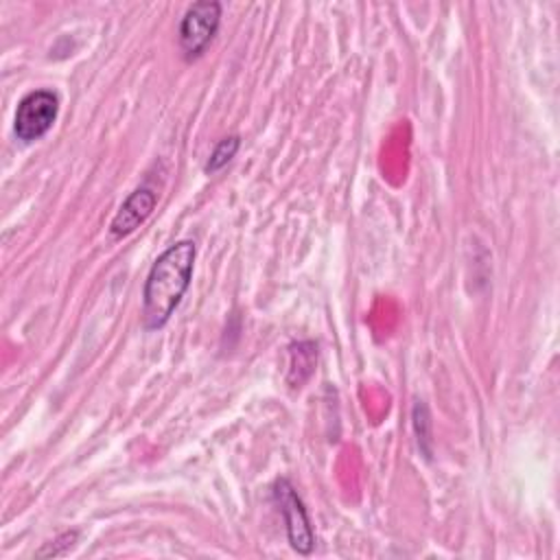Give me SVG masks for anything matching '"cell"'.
<instances>
[{"label": "cell", "mask_w": 560, "mask_h": 560, "mask_svg": "<svg viewBox=\"0 0 560 560\" xmlns=\"http://www.w3.org/2000/svg\"><path fill=\"white\" fill-rule=\"evenodd\" d=\"M155 203H158V195L151 188H147V186L136 188L122 201V206L118 208L114 219L109 221V234L114 238L129 236L131 232H136L149 219V214L153 212Z\"/></svg>", "instance_id": "5"}, {"label": "cell", "mask_w": 560, "mask_h": 560, "mask_svg": "<svg viewBox=\"0 0 560 560\" xmlns=\"http://www.w3.org/2000/svg\"><path fill=\"white\" fill-rule=\"evenodd\" d=\"M221 22V4L201 0L186 9L179 22V48L188 61L201 57L214 39Z\"/></svg>", "instance_id": "2"}, {"label": "cell", "mask_w": 560, "mask_h": 560, "mask_svg": "<svg viewBox=\"0 0 560 560\" xmlns=\"http://www.w3.org/2000/svg\"><path fill=\"white\" fill-rule=\"evenodd\" d=\"M59 114V96L52 90L28 92L15 109L13 131L22 142H35L48 133Z\"/></svg>", "instance_id": "3"}, {"label": "cell", "mask_w": 560, "mask_h": 560, "mask_svg": "<svg viewBox=\"0 0 560 560\" xmlns=\"http://www.w3.org/2000/svg\"><path fill=\"white\" fill-rule=\"evenodd\" d=\"M291 374L295 370H304V374L308 376L313 372V365H315V357H317V346L313 341H304V343H298L291 348Z\"/></svg>", "instance_id": "7"}, {"label": "cell", "mask_w": 560, "mask_h": 560, "mask_svg": "<svg viewBox=\"0 0 560 560\" xmlns=\"http://www.w3.org/2000/svg\"><path fill=\"white\" fill-rule=\"evenodd\" d=\"M197 247L192 241H177L151 265L142 289L144 328H162L190 287Z\"/></svg>", "instance_id": "1"}, {"label": "cell", "mask_w": 560, "mask_h": 560, "mask_svg": "<svg viewBox=\"0 0 560 560\" xmlns=\"http://www.w3.org/2000/svg\"><path fill=\"white\" fill-rule=\"evenodd\" d=\"M273 497L280 505L291 547L298 553H311L313 545H315V534H313V527H311V521H308L302 499L298 497V492L293 490V486L287 479L276 481Z\"/></svg>", "instance_id": "4"}, {"label": "cell", "mask_w": 560, "mask_h": 560, "mask_svg": "<svg viewBox=\"0 0 560 560\" xmlns=\"http://www.w3.org/2000/svg\"><path fill=\"white\" fill-rule=\"evenodd\" d=\"M238 147H241V138H238V136H228V138H223V140L212 149V153H210V158H208V162H206V173L212 175V173L221 171V168L236 155Z\"/></svg>", "instance_id": "6"}]
</instances>
